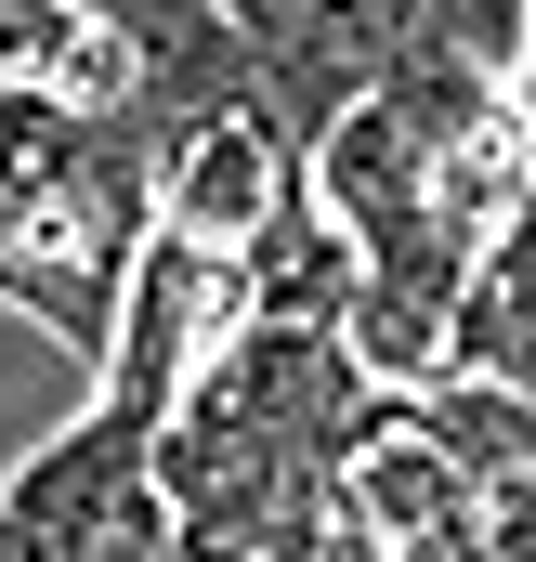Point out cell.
<instances>
[{
    "label": "cell",
    "instance_id": "cell-5",
    "mask_svg": "<svg viewBox=\"0 0 536 562\" xmlns=\"http://www.w3.org/2000/svg\"><path fill=\"white\" fill-rule=\"evenodd\" d=\"M418 431L471 471V484H498V471H536V380H498V367H445L432 393H405Z\"/></svg>",
    "mask_w": 536,
    "mask_h": 562
},
{
    "label": "cell",
    "instance_id": "cell-4",
    "mask_svg": "<svg viewBox=\"0 0 536 562\" xmlns=\"http://www.w3.org/2000/svg\"><path fill=\"white\" fill-rule=\"evenodd\" d=\"M236 262H249V301L263 314H288V327H340V301H354V276H367V236L327 210V183H314V157L275 183V210L236 236Z\"/></svg>",
    "mask_w": 536,
    "mask_h": 562
},
{
    "label": "cell",
    "instance_id": "cell-1",
    "mask_svg": "<svg viewBox=\"0 0 536 562\" xmlns=\"http://www.w3.org/2000/svg\"><path fill=\"white\" fill-rule=\"evenodd\" d=\"M263 301H249V262L236 249H210V236H183V223H157L144 236L132 288H119V340H105V367H92V393L119 406V419H170L183 406V380L249 327Z\"/></svg>",
    "mask_w": 536,
    "mask_h": 562
},
{
    "label": "cell",
    "instance_id": "cell-2",
    "mask_svg": "<svg viewBox=\"0 0 536 562\" xmlns=\"http://www.w3.org/2000/svg\"><path fill=\"white\" fill-rule=\"evenodd\" d=\"M340 510H354V537H367L380 562H498V550H484V484L418 431V406H405L393 431L354 445Z\"/></svg>",
    "mask_w": 536,
    "mask_h": 562
},
{
    "label": "cell",
    "instance_id": "cell-6",
    "mask_svg": "<svg viewBox=\"0 0 536 562\" xmlns=\"http://www.w3.org/2000/svg\"><path fill=\"white\" fill-rule=\"evenodd\" d=\"M524 26H536V0H405V40H432V53L484 66V79L524 66Z\"/></svg>",
    "mask_w": 536,
    "mask_h": 562
},
{
    "label": "cell",
    "instance_id": "cell-7",
    "mask_svg": "<svg viewBox=\"0 0 536 562\" xmlns=\"http://www.w3.org/2000/svg\"><path fill=\"white\" fill-rule=\"evenodd\" d=\"M484 550L536 562V471H498V484H484Z\"/></svg>",
    "mask_w": 536,
    "mask_h": 562
},
{
    "label": "cell",
    "instance_id": "cell-3",
    "mask_svg": "<svg viewBox=\"0 0 536 562\" xmlns=\"http://www.w3.org/2000/svg\"><path fill=\"white\" fill-rule=\"evenodd\" d=\"M288 170H301V157H288L249 105H223V119H197V132H157V223H183V236L236 249V236L275 210V183H288Z\"/></svg>",
    "mask_w": 536,
    "mask_h": 562
},
{
    "label": "cell",
    "instance_id": "cell-8",
    "mask_svg": "<svg viewBox=\"0 0 536 562\" xmlns=\"http://www.w3.org/2000/svg\"><path fill=\"white\" fill-rule=\"evenodd\" d=\"M511 92H524V119H536V26H524V66H511Z\"/></svg>",
    "mask_w": 536,
    "mask_h": 562
}]
</instances>
